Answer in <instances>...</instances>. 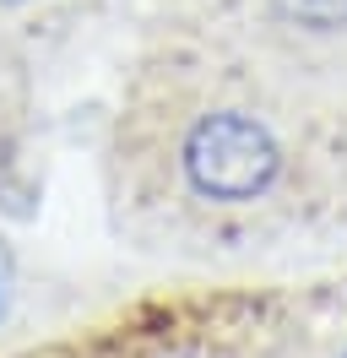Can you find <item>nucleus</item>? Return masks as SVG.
I'll return each mask as SVG.
<instances>
[{"instance_id":"obj_2","label":"nucleus","mask_w":347,"mask_h":358,"mask_svg":"<svg viewBox=\"0 0 347 358\" xmlns=\"http://www.w3.org/2000/svg\"><path fill=\"white\" fill-rule=\"evenodd\" d=\"M277 17L304 27V33H342L347 27V0H277Z\"/></svg>"},{"instance_id":"obj_3","label":"nucleus","mask_w":347,"mask_h":358,"mask_svg":"<svg viewBox=\"0 0 347 358\" xmlns=\"http://www.w3.org/2000/svg\"><path fill=\"white\" fill-rule=\"evenodd\" d=\"M0 310H6V261H0Z\"/></svg>"},{"instance_id":"obj_1","label":"nucleus","mask_w":347,"mask_h":358,"mask_svg":"<svg viewBox=\"0 0 347 358\" xmlns=\"http://www.w3.org/2000/svg\"><path fill=\"white\" fill-rule=\"evenodd\" d=\"M179 163H185V179L201 201L244 206V201H260L282 179V141L255 114L217 109L190 125Z\"/></svg>"}]
</instances>
